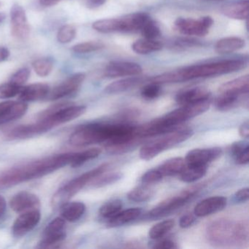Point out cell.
I'll list each match as a JSON object with an SVG mask.
<instances>
[{"label":"cell","mask_w":249,"mask_h":249,"mask_svg":"<svg viewBox=\"0 0 249 249\" xmlns=\"http://www.w3.org/2000/svg\"><path fill=\"white\" fill-rule=\"evenodd\" d=\"M77 152L64 153L18 164L0 172V190L39 178L65 166L72 165Z\"/></svg>","instance_id":"obj_1"},{"label":"cell","mask_w":249,"mask_h":249,"mask_svg":"<svg viewBox=\"0 0 249 249\" xmlns=\"http://www.w3.org/2000/svg\"><path fill=\"white\" fill-rule=\"evenodd\" d=\"M247 62L244 59H232L192 65L178 71L165 72L151 78L153 82L161 84L184 82L196 78H208L231 73L244 69Z\"/></svg>","instance_id":"obj_2"},{"label":"cell","mask_w":249,"mask_h":249,"mask_svg":"<svg viewBox=\"0 0 249 249\" xmlns=\"http://www.w3.org/2000/svg\"><path fill=\"white\" fill-rule=\"evenodd\" d=\"M136 126L125 122L88 124L75 129L70 137L69 142L75 147L115 142L131 136L135 132Z\"/></svg>","instance_id":"obj_3"},{"label":"cell","mask_w":249,"mask_h":249,"mask_svg":"<svg viewBox=\"0 0 249 249\" xmlns=\"http://www.w3.org/2000/svg\"><path fill=\"white\" fill-rule=\"evenodd\" d=\"M206 237L208 241L215 247L237 246L247 240V227L241 222L220 218L208 226Z\"/></svg>","instance_id":"obj_4"},{"label":"cell","mask_w":249,"mask_h":249,"mask_svg":"<svg viewBox=\"0 0 249 249\" xmlns=\"http://www.w3.org/2000/svg\"><path fill=\"white\" fill-rule=\"evenodd\" d=\"M110 164L105 163L98 166L93 170H89L78 177L72 179L65 186L59 189L53 195L52 199V205L54 208H61L70 199L79 192L86 185L89 184L90 181L99 175L105 173L110 168Z\"/></svg>","instance_id":"obj_5"},{"label":"cell","mask_w":249,"mask_h":249,"mask_svg":"<svg viewBox=\"0 0 249 249\" xmlns=\"http://www.w3.org/2000/svg\"><path fill=\"white\" fill-rule=\"evenodd\" d=\"M193 135L194 131L190 128L178 129L169 132L161 138L142 145L140 150V157L145 161L152 160L163 151L187 141Z\"/></svg>","instance_id":"obj_6"},{"label":"cell","mask_w":249,"mask_h":249,"mask_svg":"<svg viewBox=\"0 0 249 249\" xmlns=\"http://www.w3.org/2000/svg\"><path fill=\"white\" fill-rule=\"evenodd\" d=\"M204 185L205 184L203 183L192 186L180 193L162 201L148 213V218H161L180 209L195 197V196L203 189Z\"/></svg>","instance_id":"obj_7"},{"label":"cell","mask_w":249,"mask_h":249,"mask_svg":"<svg viewBox=\"0 0 249 249\" xmlns=\"http://www.w3.org/2000/svg\"><path fill=\"white\" fill-rule=\"evenodd\" d=\"M212 103V97L191 104L184 105L176 110L160 117L164 124L174 129L186 121L193 119L206 112Z\"/></svg>","instance_id":"obj_8"},{"label":"cell","mask_w":249,"mask_h":249,"mask_svg":"<svg viewBox=\"0 0 249 249\" xmlns=\"http://www.w3.org/2000/svg\"><path fill=\"white\" fill-rule=\"evenodd\" d=\"M213 24V20L210 17H202L199 19L178 18L175 21V27L185 36L203 37L208 34Z\"/></svg>","instance_id":"obj_9"},{"label":"cell","mask_w":249,"mask_h":249,"mask_svg":"<svg viewBox=\"0 0 249 249\" xmlns=\"http://www.w3.org/2000/svg\"><path fill=\"white\" fill-rule=\"evenodd\" d=\"M66 237V222L63 218L57 217L52 220L43 231V238L37 247L40 249L56 248Z\"/></svg>","instance_id":"obj_10"},{"label":"cell","mask_w":249,"mask_h":249,"mask_svg":"<svg viewBox=\"0 0 249 249\" xmlns=\"http://www.w3.org/2000/svg\"><path fill=\"white\" fill-rule=\"evenodd\" d=\"M11 34L18 40H25L29 37L30 27L27 14L21 5L15 4L11 10Z\"/></svg>","instance_id":"obj_11"},{"label":"cell","mask_w":249,"mask_h":249,"mask_svg":"<svg viewBox=\"0 0 249 249\" xmlns=\"http://www.w3.org/2000/svg\"><path fill=\"white\" fill-rule=\"evenodd\" d=\"M85 78L86 75L84 72H78L71 75L50 91L48 98L50 100H58L74 94L79 89Z\"/></svg>","instance_id":"obj_12"},{"label":"cell","mask_w":249,"mask_h":249,"mask_svg":"<svg viewBox=\"0 0 249 249\" xmlns=\"http://www.w3.org/2000/svg\"><path fill=\"white\" fill-rule=\"evenodd\" d=\"M40 218L41 214L38 209L21 213L13 224L12 233L14 237H21L26 235L37 227Z\"/></svg>","instance_id":"obj_13"},{"label":"cell","mask_w":249,"mask_h":249,"mask_svg":"<svg viewBox=\"0 0 249 249\" xmlns=\"http://www.w3.org/2000/svg\"><path fill=\"white\" fill-rule=\"evenodd\" d=\"M222 149L218 147L210 148H196L189 151L186 154L185 161L186 164L192 165H208L209 163L219 158Z\"/></svg>","instance_id":"obj_14"},{"label":"cell","mask_w":249,"mask_h":249,"mask_svg":"<svg viewBox=\"0 0 249 249\" xmlns=\"http://www.w3.org/2000/svg\"><path fill=\"white\" fill-rule=\"evenodd\" d=\"M28 110L24 102L5 101L0 103V124L17 120L24 116Z\"/></svg>","instance_id":"obj_15"},{"label":"cell","mask_w":249,"mask_h":249,"mask_svg":"<svg viewBox=\"0 0 249 249\" xmlns=\"http://www.w3.org/2000/svg\"><path fill=\"white\" fill-rule=\"evenodd\" d=\"M142 72L141 65L135 62H111L106 68V75L110 78L137 76Z\"/></svg>","instance_id":"obj_16"},{"label":"cell","mask_w":249,"mask_h":249,"mask_svg":"<svg viewBox=\"0 0 249 249\" xmlns=\"http://www.w3.org/2000/svg\"><path fill=\"white\" fill-rule=\"evenodd\" d=\"M10 206L17 213H24L32 210L38 209L40 200L38 196L31 192H18L10 201Z\"/></svg>","instance_id":"obj_17"},{"label":"cell","mask_w":249,"mask_h":249,"mask_svg":"<svg viewBox=\"0 0 249 249\" xmlns=\"http://www.w3.org/2000/svg\"><path fill=\"white\" fill-rule=\"evenodd\" d=\"M227 199L223 196H214L206 198L196 204L194 213L197 217H205L218 211L227 206Z\"/></svg>","instance_id":"obj_18"},{"label":"cell","mask_w":249,"mask_h":249,"mask_svg":"<svg viewBox=\"0 0 249 249\" xmlns=\"http://www.w3.org/2000/svg\"><path fill=\"white\" fill-rule=\"evenodd\" d=\"M119 19L121 33H137L141 31L145 23L151 19V17L146 13H135Z\"/></svg>","instance_id":"obj_19"},{"label":"cell","mask_w":249,"mask_h":249,"mask_svg":"<svg viewBox=\"0 0 249 249\" xmlns=\"http://www.w3.org/2000/svg\"><path fill=\"white\" fill-rule=\"evenodd\" d=\"M49 92L50 87L48 84L37 83L23 87L18 95L21 101L28 103L42 100L47 97Z\"/></svg>","instance_id":"obj_20"},{"label":"cell","mask_w":249,"mask_h":249,"mask_svg":"<svg viewBox=\"0 0 249 249\" xmlns=\"http://www.w3.org/2000/svg\"><path fill=\"white\" fill-rule=\"evenodd\" d=\"M211 97L209 90L203 87H196L180 91L176 95V101L180 106L196 103Z\"/></svg>","instance_id":"obj_21"},{"label":"cell","mask_w":249,"mask_h":249,"mask_svg":"<svg viewBox=\"0 0 249 249\" xmlns=\"http://www.w3.org/2000/svg\"><path fill=\"white\" fill-rule=\"evenodd\" d=\"M249 91V75H243L228 82L224 83L219 87V93H230V94L244 95Z\"/></svg>","instance_id":"obj_22"},{"label":"cell","mask_w":249,"mask_h":249,"mask_svg":"<svg viewBox=\"0 0 249 249\" xmlns=\"http://www.w3.org/2000/svg\"><path fill=\"white\" fill-rule=\"evenodd\" d=\"M145 79L141 77L129 76L123 79L118 80L111 83L106 87L105 91L107 94H115L124 92L131 89L135 88L137 86L144 82Z\"/></svg>","instance_id":"obj_23"},{"label":"cell","mask_w":249,"mask_h":249,"mask_svg":"<svg viewBox=\"0 0 249 249\" xmlns=\"http://www.w3.org/2000/svg\"><path fill=\"white\" fill-rule=\"evenodd\" d=\"M249 3L248 0L227 4L221 8L223 15L235 20H246L249 17Z\"/></svg>","instance_id":"obj_24"},{"label":"cell","mask_w":249,"mask_h":249,"mask_svg":"<svg viewBox=\"0 0 249 249\" xmlns=\"http://www.w3.org/2000/svg\"><path fill=\"white\" fill-rule=\"evenodd\" d=\"M142 214V209L140 208H131L129 209L121 211L116 215L107 220L108 227H122L134 220L137 219Z\"/></svg>","instance_id":"obj_25"},{"label":"cell","mask_w":249,"mask_h":249,"mask_svg":"<svg viewBox=\"0 0 249 249\" xmlns=\"http://www.w3.org/2000/svg\"><path fill=\"white\" fill-rule=\"evenodd\" d=\"M245 46L246 42L240 37H224L215 43V51L219 54H228L243 49Z\"/></svg>","instance_id":"obj_26"},{"label":"cell","mask_w":249,"mask_h":249,"mask_svg":"<svg viewBox=\"0 0 249 249\" xmlns=\"http://www.w3.org/2000/svg\"><path fill=\"white\" fill-rule=\"evenodd\" d=\"M85 211V204L81 202H68L61 208L62 218L70 222L78 221Z\"/></svg>","instance_id":"obj_27"},{"label":"cell","mask_w":249,"mask_h":249,"mask_svg":"<svg viewBox=\"0 0 249 249\" xmlns=\"http://www.w3.org/2000/svg\"><path fill=\"white\" fill-rule=\"evenodd\" d=\"M186 166V162L185 159L181 157H175L163 162L158 167V170L164 177H166V176L180 174Z\"/></svg>","instance_id":"obj_28"},{"label":"cell","mask_w":249,"mask_h":249,"mask_svg":"<svg viewBox=\"0 0 249 249\" xmlns=\"http://www.w3.org/2000/svg\"><path fill=\"white\" fill-rule=\"evenodd\" d=\"M208 165L186 164V167L180 173V180L185 183H193L203 178L206 175Z\"/></svg>","instance_id":"obj_29"},{"label":"cell","mask_w":249,"mask_h":249,"mask_svg":"<svg viewBox=\"0 0 249 249\" xmlns=\"http://www.w3.org/2000/svg\"><path fill=\"white\" fill-rule=\"evenodd\" d=\"M163 45L156 40L141 39L132 44V49L138 54L145 55L159 52L162 49Z\"/></svg>","instance_id":"obj_30"},{"label":"cell","mask_w":249,"mask_h":249,"mask_svg":"<svg viewBox=\"0 0 249 249\" xmlns=\"http://www.w3.org/2000/svg\"><path fill=\"white\" fill-rule=\"evenodd\" d=\"M241 96L230 93H219V95L215 100V108L219 111L231 110L240 103Z\"/></svg>","instance_id":"obj_31"},{"label":"cell","mask_w":249,"mask_h":249,"mask_svg":"<svg viewBox=\"0 0 249 249\" xmlns=\"http://www.w3.org/2000/svg\"><path fill=\"white\" fill-rule=\"evenodd\" d=\"M231 155L237 164L244 165L249 164V145L246 141H238L231 145Z\"/></svg>","instance_id":"obj_32"},{"label":"cell","mask_w":249,"mask_h":249,"mask_svg":"<svg viewBox=\"0 0 249 249\" xmlns=\"http://www.w3.org/2000/svg\"><path fill=\"white\" fill-rule=\"evenodd\" d=\"M92 28L101 33H121L120 19L107 18L93 23Z\"/></svg>","instance_id":"obj_33"},{"label":"cell","mask_w":249,"mask_h":249,"mask_svg":"<svg viewBox=\"0 0 249 249\" xmlns=\"http://www.w3.org/2000/svg\"><path fill=\"white\" fill-rule=\"evenodd\" d=\"M123 173L119 172L109 173H106L105 172L94 178L88 185H89L91 188H101L119 181L123 178Z\"/></svg>","instance_id":"obj_34"},{"label":"cell","mask_w":249,"mask_h":249,"mask_svg":"<svg viewBox=\"0 0 249 249\" xmlns=\"http://www.w3.org/2000/svg\"><path fill=\"white\" fill-rule=\"evenodd\" d=\"M174 227V220L167 219L160 221L150 229L148 236L152 240H158L166 235Z\"/></svg>","instance_id":"obj_35"},{"label":"cell","mask_w":249,"mask_h":249,"mask_svg":"<svg viewBox=\"0 0 249 249\" xmlns=\"http://www.w3.org/2000/svg\"><path fill=\"white\" fill-rule=\"evenodd\" d=\"M153 195H154V190L150 188L148 185H144V186H138L132 189L127 194V198L132 202H146L153 196Z\"/></svg>","instance_id":"obj_36"},{"label":"cell","mask_w":249,"mask_h":249,"mask_svg":"<svg viewBox=\"0 0 249 249\" xmlns=\"http://www.w3.org/2000/svg\"><path fill=\"white\" fill-rule=\"evenodd\" d=\"M123 203L120 199H113L100 207L99 213L102 218L109 219L122 211Z\"/></svg>","instance_id":"obj_37"},{"label":"cell","mask_w":249,"mask_h":249,"mask_svg":"<svg viewBox=\"0 0 249 249\" xmlns=\"http://www.w3.org/2000/svg\"><path fill=\"white\" fill-rule=\"evenodd\" d=\"M101 154V149L97 148H90L86 151H78L77 152L76 158L75 161L72 164V167H78L83 165L84 163L87 162L89 160L97 158Z\"/></svg>","instance_id":"obj_38"},{"label":"cell","mask_w":249,"mask_h":249,"mask_svg":"<svg viewBox=\"0 0 249 249\" xmlns=\"http://www.w3.org/2000/svg\"><path fill=\"white\" fill-rule=\"evenodd\" d=\"M33 68L37 75L46 77L49 75L53 70V61L49 59H37L33 62Z\"/></svg>","instance_id":"obj_39"},{"label":"cell","mask_w":249,"mask_h":249,"mask_svg":"<svg viewBox=\"0 0 249 249\" xmlns=\"http://www.w3.org/2000/svg\"><path fill=\"white\" fill-rule=\"evenodd\" d=\"M105 45L100 41H89L78 43L72 47V51L77 53H88L101 50Z\"/></svg>","instance_id":"obj_40"},{"label":"cell","mask_w":249,"mask_h":249,"mask_svg":"<svg viewBox=\"0 0 249 249\" xmlns=\"http://www.w3.org/2000/svg\"><path fill=\"white\" fill-rule=\"evenodd\" d=\"M76 36V29L73 26L67 24L62 26L57 33V40L62 44L71 43Z\"/></svg>","instance_id":"obj_41"},{"label":"cell","mask_w":249,"mask_h":249,"mask_svg":"<svg viewBox=\"0 0 249 249\" xmlns=\"http://www.w3.org/2000/svg\"><path fill=\"white\" fill-rule=\"evenodd\" d=\"M140 32L144 38L150 39V40H155L161 34L158 24L151 18L145 23V25L142 27Z\"/></svg>","instance_id":"obj_42"},{"label":"cell","mask_w":249,"mask_h":249,"mask_svg":"<svg viewBox=\"0 0 249 249\" xmlns=\"http://www.w3.org/2000/svg\"><path fill=\"white\" fill-rule=\"evenodd\" d=\"M22 87L15 85L11 82L0 85V100L12 98L19 94Z\"/></svg>","instance_id":"obj_43"},{"label":"cell","mask_w":249,"mask_h":249,"mask_svg":"<svg viewBox=\"0 0 249 249\" xmlns=\"http://www.w3.org/2000/svg\"><path fill=\"white\" fill-rule=\"evenodd\" d=\"M161 87L157 83L152 82L146 84L141 90V96L147 100H152L157 98L161 94Z\"/></svg>","instance_id":"obj_44"},{"label":"cell","mask_w":249,"mask_h":249,"mask_svg":"<svg viewBox=\"0 0 249 249\" xmlns=\"http://www.w3.org/2000/svg\"><path fill=\"white\" fill-rule=\"evenodd\" d=\"M163 178H164V176L160 173L158 168L151 169V170H148L142 175V178H141V181L143 184L150 186V185L154 184V183L161 181Z\"/></svg>","instance_id":"obj_45"},{"label":"cell","mask_w":249,"mask_h":249,"mask_svg":"<svg viewBox=\"0 0 249 249\" xmlns=\"http://www.w3.org/2000/svg\"><path fill=\"white\" fill-rule=\"evenodd\" d=\"M30 70L27 68H21L11 77L10 82L20 87H24V84L27 82L30 77Z\"/></svg>","instance_id":"obj_46"},{"label":"cell","mask_w":249,"mask_h":249,"mask_svg":"<svg viewBox=\"0 0 249 249\" xmlns=\"http://www.w3.org/2000/svg\"><path fill=\"white\" fill-rule=\"evenodd\" d=\"M195 220H196V218H195V214H185L183 216L180 217V219H179V226H180V228H189L195 224Z\"/></svg>","instance_id":"obj_47"},{"label":"cell","mask_w":249,"mask_h":249,"mask_svg":"<svg viewBox=\"0 0 249 249\" xmlns=\"http://www.w3.org/2000/svg\"><path fill=\"white\" fill-rule=\"evenodd\" d=\"M249 188H243L237 191L234 195V199L236 202L238 203H244L249 200Z\"/></svg>","instance_id":"obj_48"},{"label":"cell","mask_w":249,"mask_h":249,"mask_svg":"<svg viewBox=\"0 0 249 249\" xmlns=\"http://www.w3.org/2000/svg\"><path fill=\"white\" fill-rule=\"evenodd\" d=\"M153 249H178L177 244L171 240H162L157 242L152 246Z\"/></svg>","instance_id":"obj_49"},{"label":"cell","mask_w":249,"mask_h":249,"mask_svg":"<svg viewBox=\"0 0 249 249\" xmlns=\"http://www.w3.org/2000/svg\"><path fill=\"white\" fill-rule=\"evenodd\" d=\"M239 134L240 137L245 139H248L249 138V124L248 121L242 124L241 126L239 128Z\"/></svg>","instance_id":"obj_50"},{"label":"cell","mask_w":249,"mask_h":249,"mask_svg":"<svg viewBox=\"0 0 249 249\" xmlns=\"http://www.w3.org/2000/svg\"><path fill=\"white\" fill-rule=\"evenodd\" d=\"M10 52L7 48L0 46V62H4L9 58Z\"/></svg>","instance_id":"obj_51"},{"label":"cell","mask_w":249,"mask_h":249,"mask_svg":"<svg viewBox=\"0 0 249 249\" xmlns=\"http://www.w3.org/2000/svg\"><path fill=\"white\" fill-rule=\"evenodd\" d=\"M61 0H40V5L44 7H52L59 3Z\"/></svg>","instance_id":"obj_52"},{"label":"cell","mask_w":249,"mask_h":249,"mask_svg":"<svg viewBox=\"0 0 249 249\" xmlns=\"http://www.w3.org/2000/svg\"><path fill=\"white\" fill-rule=\"evenodd\" d=\"M5 211H6V201L2 195H0V218H2Z\"/></svg>","instance_id":"obj_53"},{"label":"cell","mask_w":249,"mask_h":249,"mask_svg":"<svg viewBox=\"0 0 249 249\" xmlns=\"http://www.w3.org/2000/svg\"><path fill=\"white\" fill-rule=\"evenodd\" d=\"M105 0H89V6L99 7L104 3Z\"/></svg>","instance_id":"obj_54"},{"label":"cell","mask_w":249,"mask_h":249,"mask_svg":"<svg viewBox=\"0 0 249 249\" xmlns=\"http://www.w3.org/2000/svg\"><path fill=\"white\" fill-rule=\"evenodd\" d=\"M6 18V15L3 13H0V23H2Z\"/></svg>","instance_id":"obj_55"},{"label":"cell","mask_w":249,"mask_h":249,"mask_svg":"<svg viewBox=\"0 0 249 249\" xmlns=\"http://www.w3.org/2000/svg\"><path fill=\"white\" fill-rule=\"evenodd\" d=\"M0 6H1V2H0Z\"/></svg>","instance_id":"obj_56"}]
</instances>
